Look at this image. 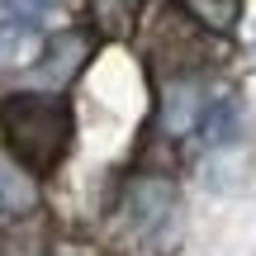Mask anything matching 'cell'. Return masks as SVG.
Here are the masks:
<instances>
[{
	"label": "cell",
	"instance_id": "5",
	"mask_svg": "<svg viewBox=\"0 0 256 256\" xmlns=\"http://www.w3.org/2000/svg\"><path fill=\"white\" fill-rule=\"evenodd\" d=\"M0 256H52V223L43 209H19L0 232Z\"/></svg>",
	"mask_w": 256,
	"mask_h": 256
},
{
	"label": "cell",
	"instance_id": "9",
	"mask_svg": "<svg viewBox=\"0 0 256 256\" xmlns=\"http://www.w3.org/2000/svg\"><path fill=\"white\" fill-rule=\"evenodd\" d=\"M180 10L209 34H232V24L242 19V0H180Z\"/></svg>",
	"mask_w": 256,
	"mask_h": 256
},
{
	"label": "cell",
	"instance_id": "10",
	"mask_svg": "<svg viewBox=\"0 0 256 256\" xmlns=\"http://www.w3.org/2000/svg\"><path fill=\"white\" fill-rule=\"evenodd\" d=\"M90 5H95V24L110 38H124L142 14V0H90Z\"/></svg>",
	"mask_w": 256,
	"mask_h": 256
},
{
	"label": "cell",
	"instance_id": "1",
	"mask_svg": "<svg viewBox=\"0 0 256 256\" xmlns=\"http://www.w3.org/2000/svg\"><path fill=\"white\" fill-rule=\"evenodd\" d=\"M0 142L28 176H52L72 147V104L52 90L0 95Z\"/></svg>",
	"mask_w": 256,
	"mask_h": 256
},
{
	"label": "cell",
	"instance_id": "11",
	"mask_svg": "<svg viewBox=\"0 0 256 256\" xmlns=\"http://www.w3.org/2000/svg\"><path fill=\"white\" fill-rule=\"evenodd\" d=\"M28 200H34V190H28L19 176L0 171V214H19V209H28Z\"/></svg>",
	"mask_w": 256,
	"mask_h": 256
},
{
	"label": "cell",
	"instance_id": "6",
	"mask_svg": "<svg viewBox=\"0 0 256 256\" xmlns=\"http://www.w3.org/2000/svg\"><path fill=\"white\" fill-rule=\"evenodd\" d=\"M204 90L194 76H176V86L166 90L162 100V128L166 133H190V128H200V114H204Z\"/></svg>",
	"mask_w": 256,
	"mask_h": 256
},
{
	"label": "cell",
	"instance_id": "2",
	"mask_svg": "<svg viewBox=\"0 0 256 256\" xmlns=\"http://www.w3.org/2000/svg\"><path fill=\"white\" fill-rule=\"evenodd\" d=\"M204 34H209V28L194 24L185 10H171V14H162V24H156V34H152V57H156V62H166L176 76H185L190 66L209 62Z\"/></svg>",
	"mask_w": 256,
	"mask_h": 256
},
{
	"label": "cell",
	"instance_id": "8",
	"mask_svg": "<svg viewBox=\"0 0 256 256\" xmlns=\"http://www.w3.org/2000/svg\"><path fill=\"white\" fill-rule=\"evenodd\" d=\"M200 138L209 147H232L242 138V100L238 95H218V100L204 104L200 114Z\"/></svg>",
	"mask_w": 256,
	"mask_h": 256
},
{
	"label": "cell",
	"instance_id": "12",
	"mask_svg": "<svg viewBox=\"0 0 256 256\" xmlns=\"http://www.w3.org/2000/svg\"><path fill=\"white\" fill-rule=\"evenodd\" d=\"M57 5H62V0H5V10H10V14H19V19H34V24H38V19H48Z\"/></svg>",
	"mask_w": 256,
	"mask_h": 256
},
{
	"label": "cell",
	"instance_id": "3",
	"mask_svg": "<svg viewBox=\"0 0 256 256\" xmlns=\"http://www.w3.org/2000/svg\"><path fill=\"white\" fill-rule=\"evenodd\" d=\"M90 52H95V34L90 28H62V34H52L43 43V52H38V81H43L48 90L72 86L76 76L86 72Z\"/></svg>",
	"mask_w": 256,
	"mask_h": 256
},
{
	"label": "cell",
	"instance_id": "4",
	"mask_svg": "<svg viewBox=\"0 0 256 256\" xmlns=\"http://www.w3.org/2000/svg\"><path fill=\"white\" fill-rule=\"evenodd\" d=\"M176 209V185L171 180H156V176H142V180H133V190H128V223H133V232H156L162 228V218Z\"/></svg>",
	"mask_w": 256,
	"mask_h": 256
},
{
	"label": "cell",
	"instance_id": "7",
	"mask_svg": "<svg viewBox=\"0 0 256 256\" xmlns=\"http://www.w3.org/2000/svg\"><path fill=\"white\" fill-rule=\"evenodd\" d=\"M48 38L38 34L34 19H19V14H5L0 19V66H28L38 62Z\"/></svg>",
	"mask_w": 256,
	"mask_h": 256
}]
</instances>
